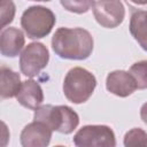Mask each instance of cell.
<instances>
[{
	"label": "cell",
	"mask_w": 147,
	"mask_h": 147,
	"mask_svg": "<svg viewBox=\"0 0 147 147\" xmlns=\"http://www.w3.org/2000/svg\"><path fill=\"white\" fill-rule=\"evenodd\" d=\"M124 145L126 147L147 146V133L140 127H134L125 133Z\"/></svg>",
	"instance_id": "9a60e30c"
},
{
	"label": "cell",
	"mask_w": 147,
	"mask_h": 147,
	"mask_svg": "<svg viewBox=\"0 0 147 147\" xmlns=\"http://www.w3.org/2000/svg\"><path fill=\"white\" fill-rule=\"evenodd\" d=\"M60 2L62 7L68 11L75 14H84L93 7L95 0H60Z\"/></svg>",
	"instance_id": "2e32d148"
},
{
	"label": "cell",
	"mask_w": 147,
	"mask_h": 147,
	"mask_svg": "<svg viewBox=\"0 0 147 147\" xmlns=\"http://www.w3.org/2000/svg\"><path fill=\"white\" fill-rule=\"evenodd\" d=\"M34 121L45 123L52 131L69 134L79 124V117L68 106H39L34 110Z\"/></svg>",
	"instance_id": "7a4b0ae2"
},
{
	"label": "cell",
	"mask_w": 147,
	"mask_h": 147,
	"mask_svg": "<svg viewBox=\"0 0 147 147\" xmlns=\"http://www.w3.org/2000/svg\"><path fill=\"white\" fill-rule=\"evenodd\" d=\"M129 72L134 78L138 90L147 88V60H141L132 64Z\"/></svg>",
	"instance_id": "5bb4252c"
},
{
	"label": "cell",
	"mask_w": 147,
	"mask_h": 147,
	"mask_svg": "<svg viewBox=\"0 0 147 147\" xmlns=\"http://www.w3.org/2000/svg\"><path fill=\"white\" fill-rule=\"evenodd\" d=\"M49 61V53L47 47L41 42H31L21 53L20 68L24 76H37Z\"/></svg>",
	"instance_id": "8992f818"
},
{
	"label": "cell",
	"mask_w": 147,
	"mask_h": 147,
	"mask_svg": "<svg viewBox=\"0 0 147 147\" xmlns=\"http://www.w3.org/2000/svg\"><path fill=\"white\" fill-rule=\"evenodd\" d=\"M106 87L110 93L121 98H125L131 95L137 90V84L129 71L115 70L108 74Z\"/></svg>",
	"instance_id": "9c48e42d"
},
{
	"label": "cell",
	"mask_w": 147,
	"mask_h": 147,
	"mask_svg": "<svg viewBox=\"0 0 147 147\" xmlns=\"http://www.w3.org/2000/svg\"><path fill=\"white\" fill-rule=\"evenodd\" d=\"M130 32L141 48L147 52V10H138L132 14Z\"/></svg>",
	"instance_id": "4fadbf2b"
},
{
	"label": "cell",
	"mask_w": 147,
	"mask_h": 147,
	"mask_svg": "<svg viewBox=\"0 0 147 147\" xmlns=\"http://www.w3.org/2000/svg\"><path fill=\"white\" fill-rule=\"evenodd\" d=\"M15 5L13 0H0V15H1V29L13 22L15 16Z\"/></svg>",
	"instance_id": "e0dca14e"
},
{
	"label": "cell",
	"mask_w": 147,
	"mask_h": 147,
	"mask_svg": "<svg viewBox=\"0 0 147 147\" xmlns=\"http://www.w3.org/2000/svg\"><path fill=\"white\" fill-rule=\"evenodd\" d=\"M56 22L54 13L42 6H32L24 10L21 17V26L31 39L46 37Z\"/></svg>",
	"instance_id": "277c9868"
},
{
	"label": "cell",
	"mask_w": 147,
	"mask_h": 147,
	"mask_svg": "<svg viewBox=\"0 0 147 147\" xmlns=\"http://www.w3.org/2000/svg\"><path fill=\"white\" fill-rule=\"evenodd\" d=\"M136 5H147V0H130Z\"/></svg>",
	"instance_id": "d6986e66"
},
{
	"label": "cell",
	"mask_w": 147,
	"mask_h": 147,
	"mask_svg": "<svg viewBox=\"0 0 147 147\" xmlns=\"http://www.w3.org/2000/svg\"><path fill=\"white\" fill-rule=\"evenodd\" d=\"M96 79L88 70L75 67L68 71L63 80V93L72 103H84L94 92Z\"/></svg>",
	"instance_id": "3957f363"
},
{
	"label": "cell",
	"mask_w": 147,
	"mask_h": 147,
	"mask_svg": "<svg viewBox=\"0 0 147 147\" xmlns=\"http://www.w3.org/2000/svg\"><path fill=\"white\" fill-rule=\"evenodd\" d=\"M52 130L40 121H33L21 132V144L24 147H45L52 138Z\"/></svg>",
	"instance_id": "ba28073f"
},
{
	"label": "cell",
	"mask_w": 147,
	"mask_h": 147,
	"mask_svg": "<svg viewBox=\"0 0 147 147\" xmlns=\"http://www.w3.org/2000/svg\"><path fill=\"white\" fill-rule=\"evenodd\" d=\"M140 117H141L142 122H144L145 124H147V102L141 106V109H140Z\"/></svg>",
	"instance_id": "ac0fdd59"
},
{
	"label": "cell",
	"mask_w": 147,
	"mask_h": 147,
	"mask_svg": "<svg viewBox=\"0 0 147 147\" xmlns=\"http://www.w3.org/2000/svg\"><path fill=\"white\" fill-rule=\"evenodd\" d=\"M21 77L17 72L1 65L0 70V96L1 99H8L16 96L22 86Z\"/></svg>",
	"instance_id": "7c38bea8"
},
{
	"label": "cell",
	"mask_w": 147,
	"mask_h": 147,
	"mask_svg": "<svg viewBox=\"0 0 147 147\" xmlns=\"http://www.w3.org/2000/svg\"><path fill=\"white\" fill-rule=\"evenodd\" d=\"M32 1H51V0H32Z\"/></svg>",
	"instance_id": "ffe728a7"
},
{
	"label": "cell",
	"mask_w": 147,
	"mask_h": 147,
	"mask_svg": "<svg viewBox=\"0 0 147 147\" xmlns=\"http://www.w3.org/2000/svg\"><path fill=\"white\" fill-rule=\"evenodd\" d=\"M25 39L23 32L17 28L2 29L0 34V52L3 56L15 57L24 46Z\"/></svg>",
	"instance_id": "30bf717a"
},
{
	"label": "cell",
	"mask_w": 147,
	"mask_h": 147,
	"mask_svg": "<svg viewBox=\"0 0 147 147\" xmlns=\"http://www.w3.org/2000/svg\"><path fill=\"white\" fill-rule=\"evenodd\" d=\"M16 99L18 103L23 107L36 110L44 101V92L36 80L28 79L22 83L21 90L17 93Z\"/></svg>",
	"instance_id": "8fae6325"
},
{
	"label": "cell",
	"mask_w": 147,
	"mask_h": 147,
	"mask_svg": "<svg viewBox=\"0 0 147 147\" xmlns=\"http://www.w3.org/2000/svg\"><path fill=\"white\" fill-rule=\"evenodd\" d=\"M92 9L95 21L108 29L118 26L125 16L124 6L119 0H98Z\"/></svg>",
	"instance_id": "52a82bcc"
},
{
	"label": "cell",
	"mask_w": 147,
	"mask_h": 147,
	"mask_svg": "<svg viewBox=\"0 0 147 147\" xmlns=\"http://www.w3.org/2000/svg\"><path fill=\"white\" fill-rule=\"evenodd\" d=\"M93 37L82 28H60L52 38V48L56 55L67 60H85L93 51Z\"/></svg>",
	"instance_id": "6da1fadb"
},
{
	"label": "cell",
	"mask_w": 147,
	"mask_h": 147,
	"mask_svg": "<svg viewBox=\"0 0 147 147\" xmlns=\"http://www.w3.org/2000/svg\"><path fill=\"white\" fill-rule=\"evenodd\" d=\"M74 144L78 147H114V131L107 125H85L77 131Z\"/></svg>",
	"instance_id": "5b68a950"
}]
</instances>
